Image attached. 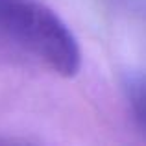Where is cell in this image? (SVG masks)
Returning <instances> with one entry per match:
<instances>
[{
    "label": "cell",
    "mask_w": 146,
    "mask_h": 146,
    "mask_svg": "<svg viewBox=\"0 0 146 146\" xmlns=\"http://www.w3.org/2000/svg\"><path fill=\"white\" fill-rule=\"evenodd\" d=\"M0 50L63 78L82 67L74 33L39 0H0Z\"/></svg>",
    "instance_id": "obj_1"
}]
</instances>
